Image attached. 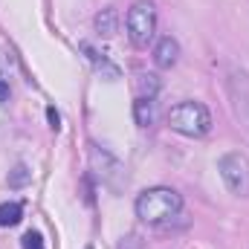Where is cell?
I'll use <instances>...</instances> for the list:
<instances>
[{
  "label": "cell",
  "mask_w": 249,
  "mask_h": 249,
  "mask_svg": "<svg viewBox=\"0 0 249 249\" xmlns=\"http://www.w3.org/2000/svg\"><path fill=\"white\" fill-rule=\"evenodd\" d=\"M183 209V197L174 188L157 186L148 188L136 197V217L148 226H162L168 220H174Z\"/></svg>",
  "instance_id": "cell-1"
},
{
  "label": "cell",
  "mask_w": 249,
  "mask_h": 249,
  "mask_svg": "<svg viewBox=\"0 0 249 249\" xmlns=\"http://www.w3.org/2000/svg\"><path fill=\"white\" fill-rule=\"evenodd\" d=\"M168 124L183 136H206L212 130V113L200 102H180L168 110Z\"/></svg>",
  "instance_id": "cell-2"
},
{
  "label": "cell",
  "mask_w": 249,
  "mask_h": 249,
  "mask_svg": "<svg viewBox=\"0 0 249 249\" xmlns=\"http://www.w3.org/2000/svg\"><path fill=\"white\" fill-rule=\"evenodd\" d=\"M127 38L136 50H148V44L154 41L157 35V9L151 0H136L130 9H127Z\"/></svg>",
  "instance_id": "cell-3"
},
{
  "label": "cell",
  "mask_w": 249,
  "mask_h": 249,
  "mask_svg": "<svg viewBox=\"0 0 249 249\" xmlns=\"http://www.w3.org/2000/svg\"><path fill=\"white\" fill-rule=\"evenodd\" d=\"M217 171L235 197H249V160L244 154H238V151L223 154L217 162Z\"/></svg>",
  "instance_id": "cell-4"
},
{
  "label": "cell",
  "mask_w": 249,
  "mask_h": 249,
  "mask_svg": "<svg viewBox=\"0 0 249 249\" xmlns=\"http://www.w3.org/2000/svg\"><path fill=\"white\" fill-rule=\"evenodd\" d=\"M90 162H93V171L99 174V180H102L105 186L119 188V183H122V177H124L119 160H113V157H110L107 151H102L99 145H90Z\"/></svg>",
  "instance_id": "cell-5"
},
{
  "label": "cell",
  "mask_w": 249,
  "mask_h": 249,
  "mask_svg": "<svg viewBox=\"0 0 249 249\" xmlns=\"http://www.w3.org/2000/svg\"><path fill=\"white\" fill-rule=\"evenodd\" d=\"M177 58H180V44H177L171 35L160 38V44H157V50H154V61H157V67L168 70V67L177 64Z\"/></svg>",
  "instance_id": "cell-6"
},
{
  "label": "cell",
  "mask_w": 249,
  "mask_h": 249,
  "mask_svg": "<svg viewBox=\"0 0 249 249\" xmlns=\"http://www.w3.org/2000/svg\"><path fill=\"white\" fill-rule=\"evenodd\" d=\"M133 119L139 127H151L157 122V99H148V96H139L133 102Z\"/></svg>",
  "instance_id": "cell-7"
},
{
  "label": "cell",
  "mask_w": 249,
  "mask_h": 249,
  "mask_svg": "<svg viewBox=\"0 0 249 249\" xmlns=\"http://www.w3.org/2000/svg\"><path fill=\"white\" fill-rule=\"evenodd\" d=\"M96 32H99L102 38H113V35L119 32V12H116L113 6H107V9H102V12L96 15Z\"/></svg>",
  "instance_id": "cell-8"
},
{
  "label": "cell",
  "mask_w": 249,
  "mask_h": 249,
  "mask_svg": "<svg viewBox=\"0 0 249 249\" xmlns=\"http://www.w3.org/2000/svg\"><path fill=\"white\" fill-rule=\"evenodd\" d=\"M81 50H84V53L90 55V61L96 64V70H99V72H105L107 78H116V75H119V70H116L113 64L107 61V55H105V53H96V50H93L90 44H81Z\"/></svg>",
  "instance_id": "cell-9"
},
{
  "label": "cell",
  "mask_w": 249,
  "mask_h": 249,
  "mask_svg": "<svg viewBox=\"0 0 249 249\" xmlns=\"http://www.w3.org/2000/svg\"><path fill=\"white\" fill-rule=\"evenodd\" d=\"M23 220L20 203H0V226H18Z\"/></svg>",
  "instance_id": "cell-10"
},
{
  "label": "cell",
  "mask_w": 249,
  "mask_h": 249,
  "mask_svg": "<svg viewBox=\"0 0 249 249\" xmlns=\"http://www.w3.org/2000/svg\"><path fill=\"white\" fill-rule=\"evenodd\" d=\"M157 90H160L157 75H136V99H139V96L157 99Z\"/></svg>",
  "instance_id": "cell-11"
},
{
  "label": "cell",
  "mask_w": 249,
  "mask_h": 249,
  "mask_svg": "<svg viewBox=\"0 0 249 249\" xmlns=\"http://www.w3.org/2000/svg\"><path fill=\"white\" fill-rule=\"evenodd\" d=\"M20 247L23 249H44V238H41L38 232H26V235L20 238Z\"/></svg>",
  "instance_id": "cell-12"
},
{
  "label": "cell",
  "mask_w": 249,
  "mask_h": 249,
  "mask_svg": "<svg viewBox=\"0 0 249 249\" xmlns=\"http://www.w3.org/2000/svg\"><path fill=\"white\" fill-rule=\"evenodd\" d=\"M26 180H29V171H26V165H18V168H15V171L9 174V186H12V188L23 186Z\"/></svg>",
  "instance_id": "cell-13"
},
{
  "label": "cell",
  "mask_w": 249,
  "mask_h": 249,
  "mask_svg": "<svg viewBox=\"0 0 249 249\" xmlns=\"http://www.w3.org/2000/svg\"><path fill=\"white\" fill-rule=\"evenodd\" d=\"M47 119H50V127H53V130H58V127H61V116H58V110H55V107H47Z\"/></svg>",
  "instance_id": "cell-14"
},
{
  "label": "cell",
  "mask_w": 249,
  "mask_h": 249,
  "mask_svg": "<svg viewBox=\"0 0 249 249\" xmlns=\"http://www.w3.org/2000/svg\"><path fill=\"white\" fill-rule=\"evenodd\" d=\"M0 102H9V87L6 84H0Z\"/></svg>",
  "instance_id": "cell-15"
}]
</instances>
